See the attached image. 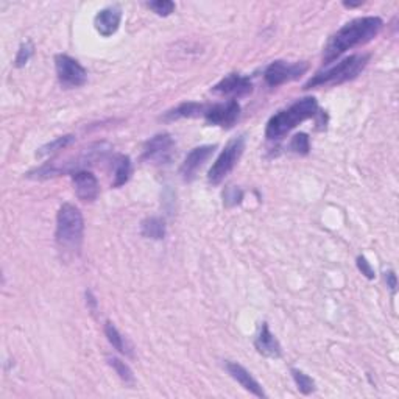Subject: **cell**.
I'll return each mask as SVG.
<instances>
[{
    "instance_id": "cell-2",
    "label": "cell",
    "mask_w": 399,
    "mask_h": 399,
    "mask_svg": "<svg viewBox=\"0 0 399 399\" xmlns=\"http://www.w3.org/2000/svg\"><path fill=\"white\" fill-rule=\"evenodd\" d=\"M85 234V220L79 208L64 203L56 215V245L64 256H74L80 251Z\"/></svg>"
},
{
    "instance_id": "cell-11",
    "label": "cell",
    "mask_w": 399,
    "mask_h": 399,
    "mask_svg": "<svg viewBox=\"0 0 399 399\" xmlns=\"http://www.w3.org/2000/svg\"><path fill=\"white\" fill-rule=\"evenodd\" d=\"M72 183L75 194L79 197V200L86 203H91L94 200H97L100 194V186L97 178H95L94 173L88 170H79L72 175Z\"/></svg>"
},
{
    "instance_id": "cell-25",
    "label": "cell",
    "mask_w": 399,
    "mask_h": 399,
    "mask_svg": "<svg viewBox=\"0 0 399 399\" xmlns=\"http://www.w3.org/2000/svg\"><path fill=\"white\" fill-rule=\"evenodd\" d=\"M33 51H35L33 44H31L30 41L24 42L22 46L19 47V50H17V55H16L15 66H16V67H24L25 64H27V63L30 61V58L33 56Z\"/></svg>"
},
{
    "instance_id": "cell-28",
    "label": "cell",
    "mask_w": 399,
    "mask_h": 399,
    "mask_svg": "<svg viewBox=\"0 0 399 399\" xmlns=\"http://www.w3.org/2000/svg\"><path fill=\"white\" fill-rule=\"evenodd\" d=\"M385 281H387V286L391 288V292H395L396 286H398L395 272H387V273H385Z\"/></svg>"
},
{
    "instance_id": "cell-26",
    "label": "cell",
    "mask_w": 399,
    "mask_h": 399,
    "mask_svg": "<svg viewBox=\"0 0 399 399\" xmlns=\"http://www.w3.org/2000/svg\"><path fill=\"white\" fill-rule=\"evenodd\" d=\"M357 267H359V270L360 272H362V275H365L366 278L368 279H375V270H373V267L370 266V262L365 259L364 256H359L357 257Z\"/></svg>"
},
{
    "instance_id": "cell-3",
    "label": "cell",
    "mask_w": 399,
    "mask_h": 399,
    "mask_svg": "<svg viewBox=\"0 0 399 399\" xmlns=\"http://www.w3.org/2000/svg\"><path fill=\"white\" fill-rule=\"evenodd\" d=\"M318 113L317 100L314 97H304L295 101L292 106H288L284 111H279L268 120L266 128L267 139H281L291 133L293 128H297L302 122L312 119Z\"/></svg>"
},
{
    "instance_id": "cell-29",
    "label": "cell",
    "mask_w": 399,
    "mask_h": 399,
    "mask_svg": "<svg viewBox=\"0 0 399 399\" xmlns=\"http://www.w3.org/2000/svg\"><path fill=\"white\" fill-rule=\"evenodd\" d=\"M86 298H88V304L89 307H91V311L95 312V309H97V301H95V298L92 297V293L86 292Z\"/></svg>"
},
{
    "instance_id": "cell-21",
    "label": "cell",
    "mask_w": 399,
    "mask_h": 399,
    "mask_svg": "<svg viewBox=\"0 0 399 399\" xmlns=\"http://www.w3.org/2000/svg\"><path fill=\"white\" fill-rule=\"evenodd\" d=\"M292 376H293L295 384H297V387H298V390L301 391L302 395L314 393V391H315V382H314L312 377H309L301 370H297V368H292Z\"/></svg>"
},
{
    "instance_id": "cell-14",
    "label": "cell",
    "mask_w": 399,
    "mask_h": 399,
    "mask_svg": "<svg viewBox=\"0 0 399 399\" xmlns=\"http://www.w3.org/2000/svg\"><path fill=\"white\" fill-rule=\"evenodd\" d=\"M225 366H227L229 376L233 377L234 381L239 382L243 389H245L247 391H250V393H253L257 398H267V393L261 387V384L257 382L256 379L251 376V373L247 368H243L241 364L231 362V360H228L227 365H225Z\"/></svg>"
},
{
    "instance_id": "cell-23",
    "label": "cell",
    "mask_w": 399,
    "mask_h": 399,
    "mask_svg": "<svg viewBox=\"0 0 399 399\" xmlns=\"http://www.w3.org/2000/svg\"><path fill=\"white\" fill-rule=\"evenodd\" d=\"M291 150L298 154H307L311 150V142H309V136L306 133L295 134L291 142Z\"/></svg>"
},
{
    "instance_id": "cell-15",
    "label": "cell",
    "mask_w": 399,
    "mask_h": 399,
    "mask_svg": "<svg viewBox=\"0 0 399 399\" xmlns=\"http://www.w3.org/2000/svg\"><path fill=\"white\" fill-rule=\"evenodd\" d=\"M256 350L259 354L266 357H272V359H278L281 357V345L276 337L272 334V331L268 329L267 323H262V327L259 334H257L256 342H254Z\"/></svg>"
},
{
    "instance_id": "cell-5",
    "label": "cell",
    "mask_w": 399,
    "mask_h": 399,
    "mask_svg": "<svg viewBox=\"0 0 399 399\" xmlns=\"http://www.w3.org/2000/svg\"><path fill=\"white\" fill-rule=\"evenodd\" d=\"M245 150V138L239 136L233 140H229L228 145L225 147V150L220 153V156L215 159V163L212 164L208 173V181L212 186L220 184L225 178H227L236 164L239 163L241 156Z\"/></svg>"
},
{
    "instance_id": "cell-7",
    "label": "cell",
    "mask_w": 399,
    "mask_h": 399,
    "mask_svg": "<svg viewBox=\"0 0 399 399\" xmlns=\"http://www.w3.org/2000/svg\"><path fill=\"white\" fill-rule=\"evenodd\" d=\"M55 67L58 80L64 88H80L88 81L86 69L69 55H56Z\"/></svg>"
},
{
    "instance_id": "cell-22",
    "label": "cell",
    "mask_w": 399,
    "mask_h": 399,
    "mask_svg": "<svg viewBox=\"0 0 399 399\" xmlns=\"http://www.w3.org/2000/svg\"><path fill=\"white\" fill-rule=\"evenodd\" d=\"M108 362H109V365L113 366L114 371L117 373L122 381H124L125 384H131V385L134 384V375H133V371H131L130 366H128L125 362H122V360L117 359V357H109Z\"/></svg>"
},
{
    "instance_id": "cell-12",
    "label": "cell",
    "mask_w": 399,
    "mask_h": 399,
    "mask_svg": "<svg viewBox=\"0 0 399 399\" xmlns=\"http://www.w3.org/2000/svg\"><path fill=\"white\" fill-rule=\"evenodd\" d=\"M215 150V145H202L192 150L188 156H186L184 163L181 165V175L184 181H192L195 178L197 172L202 169V165L208 161L212 153Z\"/></svg>"
},
{
    "instance_id": "cell-17",
    "label": "cell",
    "mask_w": 399,
    "mask_h": 399,
    "mask_svg": "<svg viewBox=\"0 0 399 399\" xmlns=\"http://www.w3.org/2000/svg\"><path fill=\"white\" fill-rule=\"evenodd\" d=\"M140 233L147 239H154L161 241L165 237V223L163 218L159 217H150L147 220L142 222V227H140Z\"/></svg>"
},
{
    "instance_id": "cell-10",
    "label": "cell",
    "mask_w": 399,
    "mask_h": 399,
    "mask_svg": "<svg viewBox=\"0 0 399 399\" xmlns=\"http://www.w3.org/2000/svg\"><path fill=\"white\" fill-rule=\"evenodd\" d=\"M212 91L220 95H228V97H233V100H236L253 92V83H251L248 76L229 74L225 76L222 81H218L217 85L212 88Z\"/></svg>"
},
{
    "instance_id": "cell-24",
    "label": "cell",
    "mask_w": 399,
    "mask_h": 399,
    "mask_svg": "<svg viewBox=\"0 0 399 399\" xmlns=\"http://www.w3.org/2000/svg\"><path fill=\"white\" fill-rule=\"evenodd\" d=\"M150 10L156 13L158 16H170L173 11H175V3L170 2V0H156V2H149L147 3Z\"/></svg>"
},
{
    "instance_id": "cell-16",
    "label": "cell",
    "mask_w": 399,
    "mask_h": 399,
    "mask_svg": "<svg viewBox=\"0 0 399 399\" xmlns=\"http://www.w3.org/2000/svg\"><path fill=\"white\" fill-rule=\"evenodd\" d=\"M206 106L202 103L195 101H186L178 105L177 108L170 109L169 113H165L164 119L165 120H177V119H190V117H198V115H204Z\"/></svg>"
},
{
    "instance_id": "cell-19",
    "label": "cell",
    "mask_w": 399,
    "mask_h": 399,
    "mask_svg": "<svg viewBox=\"0 0 399 399\" xmlns=\"http://www.w3.org/2000/svg\"><path fill=\"white\" fill-rule=\"evenodd\" d=\"M131 175V161L128 156H119L115 159V172H114V188L124 186Z\"/></svg>"
},
{
    "instance_id": "cell-6",
    "label": "cell",
    "mask_w": 399,
    "mask_h": 399,
    "mask_svg": "<svg viewBox=\"0 0 399 399\" xmlns=\"http://www.w3.org/2000/svg\"><path fill=\"white\" fill-rule=\"evenodd\" d=\"M309 66L306 63H287V61H273L263 72L266 83L272 88H278L284 83L300 79L307 72Z\"/></svg>"
},
{
    "instance_id": "cell-27",
    "label": "cell",
    "mask_w": 399,
    "mask_h": 399,
    "mask_svg": "<svg viewBox=\"0 0 399 399\" xmlns=\"http://www.w3.org/2000/svg\"><path fill=\"white\" fill-rule=\"evenodd\" d=\"M242 198V192L237 190L236 188H229L227 194H225V202L227 204H237Z\"/></svg>"
},
{
    "instance_id": "cell-1",
    "label": "cell",
    "mask_w": 399,
    "mask_h": 399,
    "mask_svg": "<svg viewBox=\"0 0 399 399\" xmlns=\"http://www.w3.org/2000/svg\"><path fill=\"white\" fill-rule=\"evenodd\" d=\"M382 25V19L376 16L352 19L329 38L323 50V63L327 66V64L336 61L339 56H342L345 51L357 46H364V44L375 40L379 31H381Z\"/></svg>"
},
{
    "instance_id": "cell-4",
    "label": "cell",
    "mask_w": 399,
    "mask_h": 399,
    "mask_svg": "<svg viewBox=\"0 0 399 399\" xmlns=\"http://www.w3.org/2000/svg\"><path fill=\"white\" fill-rule=\"evenodd\" d=\"M370 61V55H351L345 58L336 66L323 70V72L315 74L311 80H309L304 89H314L321 86H336L343 85L346 81H351L362 72Z\"/></svg>"
},
{
    "instance_id": "cell-9",
    "label": "cell",
    "mask_w": 399,
    "mask_h": 399,
    "mask_svg": "<svg viewBox=\"0 0 399 399\" xmlns=\"http://www.w3.org/2000/svg\"><path fill=\"white\" fill-rule=\"evenodd\" d=\"M241 115V105L237 100H228L227 103H217V105L206 108L203 117L211 125H217L222 128H231Z\"/></svg>"
},
{
    "instance_id": "cell-8",
    "label": "cell",
    "mask_w": 399,
    "mask_h": 399,
    "mask_svg": "<svg viewBox=\"0 0 399 399\" xmlns=\"http://www.w3.org/2000/svg\"><path fill=\"white\" fill-rule=\"evenodd\" d=\"M175 152V142L170 134L161 133L149 139L144 145L142 161L152 164H169Z\"/></svg>"
},
{
    "instance_id": "cell-18",
    "label": "cell",
    "mask_w": 399,
    "mask_h": 399,
    "mask_svg": "<svg viewBox=\"0 0 399 399\" xmlns=\"http://www.w3.org/2000/svg\"><path fill=\"white\" fill-rule=\"evenodd\" d=\"M105 334L108 337V342L113 345V348L117 350L120 354H125V356H133L131 348L127 345V340L117 331V327L111 323V321H106L105 323Z\"/></svg>"
},
{
    "instance_id": "cell-13",
    "label": "cell",
    "mask_w": 399,
    "mask_h": 399,
    "mask_svg": "<svg viewBox=\"0 0 399 399\" xmlns=\"http://www.w3.org/2000/svg\"><path fill=\"white\" fill-rule=\"evenodd\" d=\"M122 21V10L119 6H106L97 13L94 19V27L103 38L113 36L120 27Z\"/></svg>"
},
{
    "instance_id": "cell-20",
    "label": "cell",
    "mask_w": 399,
    "mask_h": 399,
    "mask_svg": "<svg viewBox=\"0 0 399 399\" xmlns=\"http://www.w3.org/2000/svg\"><path fill=\"white\" fill-rule=\"evenodd\" d=\"M75 140V138L72 134H67V136H61V138H56L55 140H51V142L42 145L40 150H38V156H46V154L50 153H55V152H60L63 149H66L70 144H72Z\"/></svg>"
}]
</instances>
